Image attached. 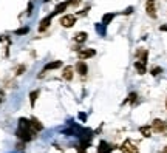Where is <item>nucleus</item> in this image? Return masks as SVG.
I'll return each instance as SVG.
<instances>
[{"label":"nucleus","instance_id":"nucleus-1","mask_svg":"<svg viewBox=\"0 0 167 153\" xmlns=\"http://www.w3.org/2000/svg\"><path fill=\"white\" fill-rule=\"evenodd\" d=\"M36 131L31 128V124H30V121L28 119H25V117H22L20 121H19V130H17V136L22 139V141H25V142H28V141H31L36 135H34Z\"/></svg>","mask_w":167,"mask_h":153},{"label":"nucleus","instance_id":"nucleus-2","mask_svg":"<svg viewBox=\"0 0 167 153\" xmlns=\"http://www.w3.org/2000/svg\"><path fill=\"white\" fill-rule=\"evenodd\" d=\"M152 130L156 133H166L167 131V122L163 119H155L152 124Z\"/></svg>","mask_w":167,"mask_h":153},{"label":"nucleus","instance_id":"nucleus-3","mask_svg":"<svg viewBox=\"0 0 167 153\" xmlns=\"http://www.w3.org/2000/svg\"><path fill=\"white\" fill-rule=\"evenodd\" d=\"M121 152L122 153H139V150H138V147L131 142V141H124L122 142V146H121Z\"/></svg>","mask_w":167,"mask_h":153},{"label":"nucleus","instance_id":"nucleus-4","mask_svg":"<svg viewBox=\"0 0 167 153\" xmlns=\"http://www.w3.org/2000/svg\"><path fill=\"white\" fill-rule=\"evenodd\" d=\"M146 12L149 14V17L156 19V5H155V0H146Z\"/></svg>","mask_w":167,"mask_h":153},{"label":"nucleus","instance_id":"nucleus-5","mask_svg":"<svg viewBox=\"0 0 167 153\" xmlns=\"http://www.w3.org/2000/svg\"><path fill=\"white\" fill-rule=\"evenodd\" d=\"M74 23H76V17H74V16L67 14V16H64V17L60 19V25H62L64 28H71Z\"/></svg>","mask_w":167,"mask_h":153},{"label":"nucleus","instance_id":"nucleus-6","mask_svg":"<svg viewBox=\"0 0 167 153\" xmlns=\"http://www.w3.org/2000/svg\"><path fill=\"white\" fill-rule=\"evenodd\" d=\"M60 67H62V60H53V62H50V64H46V65L43 67L42 74H39V77L43 76V73H45V71H50V70H57V68H60Z\"/></svg>","mask_w":167,"mask_h":153},{"label":"nucleus","instance_id":"nucleus-7","mask_svg":"<svg viewBox=\"0 0 167 153\" xmlns=\"http://www.w3.org/2000/svg\"><path fill=\"white\" fill-rule=\"evenodd\" d=\"M94 54H96V51H94L93 48H85V50H79V53H78V56H79V59H81V60L90 59V57H93Z\"/></svg>","mask_w":167,"mask_h":153},{"label":"nucleus","instance_id":"nucleus-8","mask_svg":"<svg viewBox=\"0 0 167 153\" xmlns=\"http://www.w3.org/2000/svg\"><path fill=\"white\" fill-rule=\"evenodd\" d=\"M53 17H54V14H50V16H46L45 19H42V20H41V25H39V33H43V31H45V30L50 26V23H51Z\"/></svg>","mask_w":167,"mask_h":153},{"label":"nucleus","instance_id":"nucleus-9","mask_svg":"<svg viewBox=\"0 0 167 153\" xmlns=\"http://www.w3.org/2000/svg\"><path fill=\"white\" fill-rule=\"evenodd\" d=\"M74 68H76V71H78L81 76H87V73H88V67H87V64H85L84 60H79Z\"/></svg>","mask_w":167,"mask_h":153},{"label":"nucleus","instance_id":"nucleus-10","mask_svg":"<svg viewBox=\"0 0 167 153\" xmlns=\"http://www.w3.org/2000/svg\"><path fill=\"white\" fill-rule=\"evenodd\" d=\"M113 150V147L112 146H108L105 141H101L99 142V147H98V153H110Z\"/></svg>","mask_w":167,"mask_h":153},{"label":"nucleus","instance_id":"nucleus-11","mask_svg":"<svg viewBox=\"0 0 167 153\" xmlns=\"http://www.w3.org/2000/svg\"><path fill=\"white\" fill-rule=\"evenodd\" d=\"M67 8H68V2H60V3L54 8L53 14H54V16H56V14H62V12H65V11H67Z\"/></svg>","mask_w":167,"mask_h":153},{"label":"nucleus","instance_id":"nucleus-12","mask_svg":"<svg viewBox=\"0 0 167 153\" xmlns=\"http://www.w3.org/2000/svg\"><path fill=\"white\" fill-rule=\"evenodd\" d=\"M30 124H31V128H33L34 131H42V130H43V125L39 122V119H36V117H31V119H30Z\"/></svg>","mask_w":167,"mask_h":153},{"label":"nucleus","instance_id":"nucleus-13","mask_svg":"<svg viewBox=\"0 0 167 153\" xmlns=\"http://www.w3.org/2000/svg\"><path fill=\"white\" fill-rule=\"evenodd\" d=\"M74 70H73V67H65L64 68V73H62V77L65 79V80H71L73 76H74V73H73Z\"/></svg>","mask_w":167,"mask_h":153},{"label":"nucleus","instance_id":"nucleus-14","mask_svg":"<svg viewBox=\"0 0 167 153\" xmlns=\"http://www.w3.org/2000/svg\"><path fill=\"white\" fill-rule=\"evenodd\" d=\"M135 70L138 71V74H144L147 70H146V64L144 62H141V60H138V62H135Z\"/></svg>","mask_w":167,"mask_h":153},{"label":"nucleus","instance_id":"nucleus-15","mask_svg":"<svg viewBox=\"0 0 167 153\" xmlns=\"http://www.w3.org/2000/svg\"><path fill=\"white\" fill-rule=\"evenodd\" d=\"M115 16H116V14H113V12L104 14V16H102V25H105V26H107L108 23H112V20L115 19Z\"/></svg>","mask_w":167,"mask_h":153},{"label":"nucleus","instance_id":"nucleus-16","mask_svg":"<svg viewBox=\"0 0 167 153\" xmlns=\"http://www.w3.org/2000/svg\"><path fill=\"white\" fill-rule=\"evenodd\" d=\"M139 131H141V135H142V136H146V138H150L153 130H152V127H149V125H144V127H141V128H139Z\"/></svg>","mask_w":167,"mask_h":153},{"label":"nucleus","instance_id":"nucleus-17","mask_svg":"<svg viewBox=\"0 0 167 153\" xmlns=\"http://www.w3.org/2000/svg\"><path fill=\"white\" fill-rule=\"evenodd\" d=\"M87 33H84V31H81V33H78V34H74V42H78V43H84L85 40H87Z\"/></svg>","mask_w":167,"mask_h":153},{"label":"nucleus","instance_id":"nucleus-18","mask_svg":"<svg viewBox=\"0 0 167 153\" xmlns=\"http://www.w3.org/2000/svg\"><path fill=\"white\" fill-rule=\"evenodd\" d=\"M147 56H149V53H147L146 50L138 51V57H139V60H141V62H144V64H147Z\"/></svg>","mask_w":167,"mask_h":153},{"label":"nucleus","instance_id":"nucleus-19","mask_svg":"<svg viewBox=\"0 0 167 153\" xmlns=\"http://www.w3.org/2000/svg\"><path fill=\"white\" fill-rule=\"evenodd\" d=\"M39 90H34V91H31L30 93V102H31V105L34 107V104H36V99H37V96H39Z\"/></svg>","mask_w":167,"mask_h":153},{"label":"nucleus","instance_id":"nucleus-20","mask_svg":"<svg viewBox=\"0 0 167 153\" xmlns=\"http://www.w3.org/2000/svg\"><path fill=\"white\" fill-rule=\"evenodd\" d=\"M30 33V28L25 26V28H20V30H16V36H22V34H28Z\"/></svg>","mask_w":167,"mask_h":153},{"label":"nucleus","instance_id":"nucleus-21","mask_svg":"<svg viewBox=\"0 0 167 153\" xmlns=\"http://www.w3.org/2000/svg\"><path fill=\"white\" fill-rule=\"evenodd\" d=\"M161 71H163V68H161V67H155V68H152V74H153V76H158Z\"/></svg>","mask_w":167,"mask_h":153},{"label":"nucleus","instance_id":"nucleus-22","mask_svg":"<svg viewBox=\"0 0 167 153\" xmlns=\"http://www.w3.org/2000/svg\"><path fill=\"white\" fill-rule=\"evenodd\" d=\"M104 26H105V25H104ZM104 26H102V25H99V23L96 25V30L99 31V34H101V36H104V34H105V31H104Z\"/></svg>","mask_w":167,"mask_h":153},{"label":"nucleus","instance_id":"nucleus-23","mask_svg":"<svg viewBox=\"0 0 167 153\" xmlns=\"http://www.w3.org/2000/svg\"><path fill=\"white\" fill-rule=\"evenodd\" d=\"M23 71H25V65H20V67L17 68L16 74H17V76H20V74H23Z\"/></svg>","mask_w":167,"mask_h":153},{"label":"nucleus","instance_id":"nucleus-24","mask_svg":"<svg viewBox=\"0 0 167 153\" xmlns=\"http://www.w3.org/2000/svg\"><path fill=\"white\" fill-rule=\"evenodd\" d=\"M136 98H138V94H136V93H130V94H128V101H130V102H135V101H136Z\"/></svg>","mask_w":167,"mask_h":153},{"label":"nucleus","instance_id":"nucleus-25","mask_svg":"<svg viewBox=\"0 0 167 153\" xmlns=\"http://www.w3.org/2000/svg\"><path fill=\"white\" fill-rule=\"evenodd\" d=\"M81 3V0H68V6H78Z\"/></svg>","mask_w":167,"mask_h":153},{"label":"nucleus","instance_id":"nucleus-26","mask_svg":"<svg viewBox=\"0 0 167 153\" xmlns=\"http://www.w3.org/2000/svg\"><path fill=\"white\" fill-rule=\"evenodd\" d=\"M131 11H133V8H127V9L124 11V14H130Z\"/></svg>","mask_w":167,"mask_h":153},{"label":"nucleus","instance_id":"nucleus-27","mask_svg":"<svg viewBox=\"0 0 167 153\" xmlns=\"http://www.w3.org/2000/svg\"><path fill=\"white\" fill-rule=\"evenodd\" d=\"M79 117H81V119H82V121H85V117H87V116L84 115V113H79Z\"/></svg>","mask_w":167,"mask_h":153},{"label":"nucleus","instance_id":"nucleus-28","mask_svg":"<svg viewBox=\"0 0 167 153\" xmlns=\"http://www.w3.org/2000/svg\"><path fill=\"white\" fill-rule=\"evenodd\" d=\"M160 30H161V31H167V25H163V26H161Z\"/></svg>","mask_w":167,"mask_h":153},{"label":"nucleus","instance_id":"nucleus-29","mask_svg":"<svg viewBox=\"0 0 167 153\" xmlns=\"http://www.w3.org/2000/svg\"><path fill=\"white\" fill-rule=\"evenodd\" d=\"M161 153H167V146L164 147V149H163V150H161Z\"/></svg>","mask_w":167,"mask_h":153},{"label":"nucleus","instance_id":"nucleus-30","mask_svg":"<svg viewBox=\"0 0 167 153\" xmlns=\"http://www.w3.org/2000/svg\"><path fill=\"white\" fill-rule=\"evenodd\" d=\"M166 108H167V99H166Z\"/></svg>","mask_w":167,"mask_h":153},{"label":"nucleus","instance_id":"nucleus-31","mask_svg":"<svg viewBox=\"0 0 167 153\" xmlns=\"http://www.w3.org/2000/svg\"><path fill=\"white\" fill-rule=\"evenodd\" d=\"M0 102H2V99H0Z\"/></svg>","mask_w":167,"mask_h":153}]
</instances>
